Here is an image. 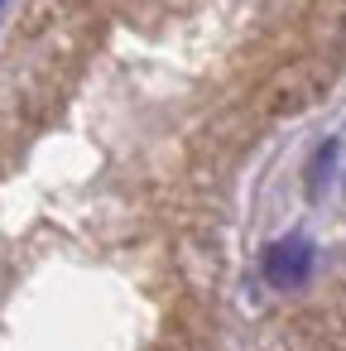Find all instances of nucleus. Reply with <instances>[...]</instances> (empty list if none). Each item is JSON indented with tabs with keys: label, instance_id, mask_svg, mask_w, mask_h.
Here are the masks:
<instances>
[{
	"label": "nucleus",
	"instance_id": "obj_1",
	"mask_svg": "<svg viewBox=\"0 0 346 351\" xmlns=\"http://www.w3.org/2000/svg\"><path fill=\"white\" fill-rule=\"evenodd\" d=\"M308 265H312V250H308L303 241H279V245H269V255H264V274H269L279 289H293V284L308 274Z\"/></svg>",
	"mask_w": 346,
	"mask_h": 351
}]
</instances>
